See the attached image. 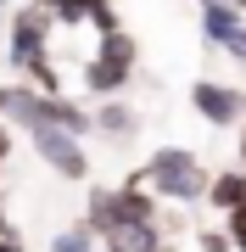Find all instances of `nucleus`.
Here are the masks:
<instances>
[{"instance_id": "1", "label": "nucleus", "mask_w": 246, "mask_h": 252, "mask_svg": "<svg viewBox=\"0 0 246 252\" xmlns=\"http://www.w3.org/2000/svg\"><path fill=\"white\" fill-rule=\"evenodd\" d=\"M0 118L6 124H17V129H67V135H95V112L90 107H79L73 95H45V90H34V84H6V107H0Z\"/></svg>"}, {"instance_id": "2", "label": "nucleus", "mask_w": 246, "mask_h": 252, "mask_svg": "<svg viewBox=\"0 0 246 252\" xmlns=\"http://www.w3.org/2000/svg\"><path fill=\"white\" fill-rule=\"evenodd\" d=\"M140 174H146V185H151L163 202H173V207L207 202V185H213V168L191 152V146H157Z\"/></svg>"}, {"instance_id": "3", "label": "nucleus", "mask_w": 246, "mask_h": 252, "mask_svg": "<svg viewBox=\"0 0 246 252\" xmlns=\"http://www.w3.org/2000/svg\"><path fill=\"white\" fill-rule=\"evenodd\" d=\"M135 62H140V51H135V34H129V28L101 34V39H95V56L84 62V90L101 95V101L123 95L129 79H135Z\"/></svg>"}, {"instance_id": "4", "label": "nucleus", "mask_w": 246, "mask_h": 252, "mask_svg": "<svg viewBox=\"0 0 246 252\" xmlns=\"http://www.w3.org/2000/svg\"><path fill=\"white\" fill-rule=\"evenodd\" d=\"M191 107L207 129H241L246 124V90L224 79H191Z\"/></svg>"}, {"instance_id": "5", "label": "nucleus", "mask_w": 246, "mask_h": 252, "mask_svg": "<svg viewBox=\"0 0 246 252\" xmlns=\"http://www.w3.org/2000/svg\"><path fill=\"white\" fill-rule=\"evenodd\" d=\"M28 146L39 152V162H45L51 174H62V180H90V152H84L79 135H67V129H28Z\"/></svg>"}, {"instance_id": "6", "label": "nucleus", "mask_w": 246, "mask_h": 252, "mask_svg": "<svg viewBox=\"0 0 246 252\" xmlns=\"http://www.w3.org/2000/svg\"><path fill=\"white\" fill-rule=\"evenodd\" d=\"M95 135H107V140H135V135H140V112L129 107L123 95L101 101V107H95Z\"/></svg>"}, {"instance_id": "7", "label": "nucleus", "mask_w": 246, "mask_h": 252, "mask_svg": "<svg viewBox=\"0 0 246 252\" xmlns=\"http://www.w3.org/2000/svg\"><path fill=\"white\" fill-rule=\"evenodd\" d=\"M207 207H213V213H235V207H246V168H219V174H213Z\"/></svg>"}, {"instance_id": "8", "label": "nucleus", "mask_w": 246, "mask_h": 252, "mask_svg": "<svg viewBox=\"0 0 246 252\" xmlns=\"http://www.w3.org/2000/svg\"><path fill=\"white\" fill-rule=\"evenodd\" d=\"M84 224H90L101 241L118 230V185H95L90 190V202H84Z\"/></svg>"}, {"instance_id": "9", "label": "nucleus", "mask_w": 246, "mask_h": 252, "mask_svg": "<svg viewBox=\"0 0 246 252\" xmlns=\"http://www.w3.org/2000/svg\"><path fill=\"white\" fill-rule=\"evenodd\" d=\"M45 6H51L56 28H84V23H95L101 0H45Z\"/></svg>"}, {"instance_id": "10", "label": "nucleus", "mask_w": 246, "mask_h": 252, "mask_svg": "<svg viewBox=\"0 0 246 252\" xmlns=\"http://www.w3.org/2000/svg\"><path fill=\"white\" fill-rule=\"evenodd\" d=\"M51 252H101V235L79 219V224H67V230L51 235Z\"/></svg>"}, {"instance_id": "11", "label": "nucleus", "mask_w": 246, "mask_h": 252, "mask_svg": "<svg viewBox=\"0 0 246 252\" xmlns=\"http://www.w3.org/2000/svg\"><path fill=\"white\" fill-rule=\"evenodd\" d=\"M196 252H241V247H235L229 230H207V224H201L196 230Z\"/></svg>"}, {"instance_id": "12", "label": "nucleus", "mask_w": 246, "mask_h": 252, "mask_svg": "<svg viewBox=\"0 0 246 252\" xmlns=\"http://www.w3.org/2000/svg\"><path fill=\"white\" fill-rule=\"evenodd\" d=\"M224 230L235 235V247L246 252V213H224Z\"/></svg>"}, {"instance_id": "13", "label": "nucleus", "mask_w": 246, "mask_h": 252, "mask_svg": "<svg viewBox=\"0 0 246 252\" xmlns=\"http://www.w3.org/2000/svg\"><path fill=\"white\" fill-rule=\"evenodd\" d=\"M224 56H229V62H235V67H246V28H241V34H235V45H229Z\"/></svg>"}, {"instance_id": "14", "label": "nucleus", "mask_w": 246, "mask_h": 252, "mask_svg": "<svg viewBox=\"0 0 246 252\" xmlns=\"http://www.w3.org/2000/svg\"><path fill=\"white\" fill-rule=\"evenodd\" d=\"M0 252H28V247H23V235L11 230V235H0Z\"/></svg>"}, {"instance_id": "15", "label": "nucleus", "mask_w": 246, "mask_h": 252, "mask_svg": "<svg viewBox=\"0 0 246 252\" xmlns=\"http://www.w3.org/2000/svg\"><path fill=\"white\" fill-rule=\"evenodd\" d=\"M6 157H11V129L0 124V162H6Z\"/></svg>"}, {"instance_id": "16", "label": "nucleus", "mask_w": 246, "mask_h": 252, "mask_svg": "<svg viewBox=\"0 0 246 252\" xmlns=\"http://www.w3.org/2000/svg\"><path fill=\"white\" fill-rule=\"evenodd\" d=\"M241 168H246V124H241Z\"/></svg>"}, {"instance_id": "17", "label": "nucleus", "mask_w": 246, "mask_h": 252, "mask_svg": "<svg viewBox=\"0 0 246 252\" xmlns=\"http://www.w3.org/2000/svg\"><path fill=\"white\" fill-rule=\"evenodd\" d=\"M0 235H11V224H6V207H0Z\"/></svg>"}, {"instance_id": "18", "label": "nucleus", "mask_w": 246, "mask_h": 252, "mask_svg": "<svg viewBox=\"0 0 246 252\" xmlns=\"http://www.w3.org/2000/svg\"><path fill=\"white\" fill-rule=\"evenodd\" d=\"M0 107H6V84H0Z\"/></svg>"}, {"instance_id": "19", "label": "nucleus", "mask_w": 246, "mask_h": 252, "mask_svg": "<svg viewBox=\"0 0 246 252\" xmlns=\"http://www.w3.org/2000/svg\"><path fill=\"white\" fill-rule=\"evenodd\" d=\"M235 6H241V11H246V0H235Z\"/></svg>"}, {"instance_id": "20", "label": "nucleus", "mask_w": 246, "mask_h": 252, "mask_svg": "<svg viewBox=\"0 0 246 252\" xmlns=\"http://www.w3.org/2000/svg\"><path fill=\"white\" fill-rule=\"evenodd\" d=\"M0 11H6V0H0Z\"/></svg>"}]
</instances>
